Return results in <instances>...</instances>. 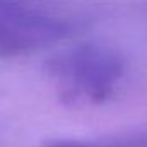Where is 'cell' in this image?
<instances>
[{
	"label": "cell",
	"instance_id": "7a4b0ae2",
	"mask_svg": "<svg viewBox=\"0 0 147 147\" xmlns=\"http://www.w3.org/2000/svg\"><path fill=\"white\" fill-rule=\"evenodd\" d=\"M72 22L34 0H0V57H17L69 36Z\"/></svg>",
	"mask_w": 147,
	"mask_h": 147
},
{
	"label": "cell",
	"instance_id": "6da1fadb",
	"mask_svg": "<svg viewBox=\"0 0 147 147\" xmlns=\"http://www.w3.org/2000/svg\"><path fill=\"white\" fill-rule=\"evenodd\" d=\"M46 74L67 105L101 103L123 75L121 58L106 46L75 45L48 60Z\"/></svg>",
	"mask_w": 147,
	"mask_h": 147
}]
</instances>
